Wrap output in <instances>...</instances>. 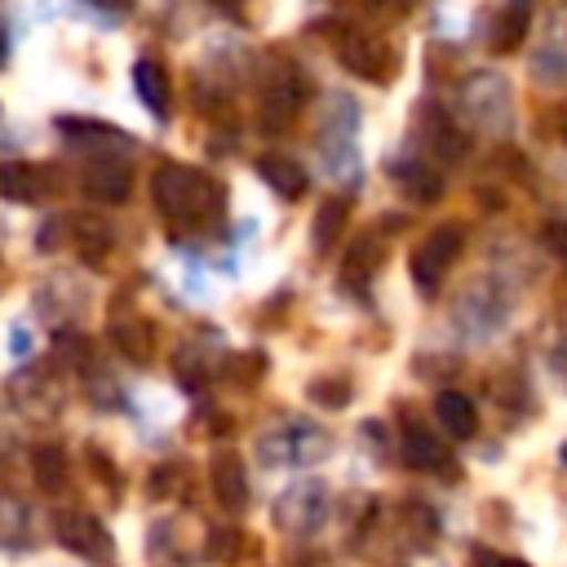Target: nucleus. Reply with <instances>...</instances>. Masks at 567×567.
<instances>
[{
	"mask_svg": "<svg viewBox=\"0 0 567 567\" xmlns=\"http://www.w3.org/2000/svg\"><path fill=\"white\" fill-rule=\"evenodd\" d=\"M155 204L173 221H204L217 204V186L186 164H164L155 173Z\"/></svg>",
	"mask_w": 567,
	"mask_h": 567,
	"instance_id": "1",
	"label": "nucleus"
},
{
	"mask_svg": "<svg viewBox=\"0 0 567 567\" xmlns=\"http://www.w3.org/2000/svg\"><path fill=\"white\" fill-rule=\"evenodd\" d=\"M461 248H465L461 226H439V230H430L425 244L412 252V279H416V288H421L425 297L439 292V284H443V275L456 266Z\"/></svg>",
	"mask_w": 567,
	"mask_h": 567,
	"instance_id": "2",
	"label": "nucleus"
},
{
	"mask_svg": "<svg viewBox=\"0 0 567 567\" xmlns=\"http://www.w3.org/2000/svg\"><path fill=\"white\" fill-rule=\"evenodd\" d=\"M323 514H328V492H323L319 478H301V483H292V487L275 501V523H279L288 536H310V532H319Z\"/></svg>",
	"mask_w": 567,
	"mask_h": 567,
	"instance_id": "3",
	"label": "nucleus"
},
{
	"mask_svg": "<svg viewBox=\"0 0 567 567\" xmlns=\"http://www.w3.org/2000/svg\"><path fill=\"white\" fill-rule=\"evenodd\" d=\"M53 536L71 549V554H80V558H89V563H111L115 558V540H111V532L93 518V514H84V509H62V514H53Z\"/></svg>",
	"mask_w": 567,
	"mask_h": 567,
	"instance_id": "4",
	"label": "nucleus"
},
{
	"mask_svg": "<svg viewBox=\"0 0 567 567\" xmlns=\"http://www.w3.org/2000/svg\"><path fill=\"white\" fill-rule=\"evenodd\" d=\"M323 452H328V434L315 430V425H301V421H292L279 434L261 439V461L266 465H310Z\"/></svg>",
	"mask_w": 567,
	"mask_h": 567,
	"instance_id": "5",
	"label": "nucleus"
},
{
	"mask_svg": "<svg viewBox=\"0 0 567 567\" xmlns=\"http://www.w3.org/2000/svg\"><path fill=\"white\" fill-rule=\"evenodd\" d=\"M337 58L354 71V75H363V80H377V84H385L390 75H394V53H390V44L381 40V35H363V31H350V35H341V44H337Z\"/></svg>",
	"mask_w": 567,
	"mask_h": 567,
	"instance_id": "6",
	"label": "nucleus"
},
{
	"mask_svg": "<svg viewBox=\"0 0 567 567\" xmlns=\"http://www.w3.org/2000/svg\"><path fill=\"white\" fill-rule=\"evenodd\" d=\"M213 496L226 505V509H244L248 505V478H244V461L235 452H221L213 456Z\"/></svg>",
	"mask_w": 567,
	"mask_h": 567,
	"instance_id": "7",
	"label": "nucleus"
},
{
	"mask_svg": "<svg viewBox=\"0 0 567 567\" xmlns=\"http://www.w3.org/2000/svg\"><path fill=\"white\" fill-rule=\"evenodd\" d=\"M133 89H137V97H142V106L151 111V115H168V97H173V89H168V71L159 66V62H151V58H142L137 66H133Z\"/></svg>",
	"mask_w": 567,
	"mask_h": 567,
	"instance_id": "8",
	"label": "nucleus"
},
{
	"mask_svg": "<svg viewBox=\"0 0 567 567\" xmlns=\"http://www.w3.org/2000/svg\"><path fill=\"white\" fill-rule=\"evenodd\" d=\"M434 416H439V425H443L452 439H470V434L478 430V412H474V403H470L461 390H443V394L434 399Z\"/></svg>",
	"mask_w": 567,
	"mask_h": 567,
	"instance_id": "9",
	"label": "nucleus"
},
{
	"mask_svg": "<svg viewBox=\"0 0 567 567\" xmlns=\"http://www.w3.org/2000/svg\"><path fill=\"white\" fill-rule=\"evenodd\" d=\"M527 27H532V13H527V0H509L501 13H496V22H492V49L496 53H509V49H518L523 44V35H527Z\"/></svg>",
	"mask_w": 567,
	"mask_h": 567,
	"instance_id": "10",
	"label": "nucleus"
},
{
	"mask_svg": "<svg viewBox=\"0 0 567 567\" xmlns=\"http://www.w3.org/2000/svg\"><path fill=\"white\" fill-rule=\"evenodd\" d=\"M403 461H408L412 470H447V447H443L430 430L408 425V430H403Z\"/></svg>",
	"mask_w": 567,
	"mask_h": 567,
	"instance_id": "11",
	"label": "nucleus"
},
{
	"mask_svg": "<svg viewBox=\"0 0 567 567\" xmlns=\"http://www.w3.org/2000/svg\"><path fill=\"white\" fill-rule=\"evenodd\" d=\"M40 190H44V182H40V168H35V164L0 159V195H4V199L31 204V199H40Z\"/></svg>",
	"mask_w": 567,
	"mask_h": 567,
	"instance_id": "12",
	"label": "nucleus"
},
{
	"mask_svg": "<svg viewBox=\"0 0 567 567\" xmlns=\"http://www.w3.org/2000/svg\"><path fill=\"white\" fill-rule=\"evenodd\" d=\"M257 173L270 182V190L288 195V199H297V195L306 190V173H301V164H292V159H284V155H261V159H257Z\"/></svg>",
	"mask_w": 567,
	"mask_h": 567,
	"instance_id": "13",
	"label": "nucleus"
},
{
	"mask_svg": "<svg viewBox=\"0 0 567 567\" xmlns=\"http://www.w3.org/2000/svg\"><path fill=\"white\" fill-rule=\"evenodd\" d=\"M84 190L93 199H106V204H120L128 195V168L124 164H93L84 173Z\"/></svg>",
	"mask_w": 567,
	"mask_h": 567,
	"instance_id": "14",
	"label": "nucleus"
},
{
	"mask_svg": "<svg viewBox=\"0 0 567 567\" xmlns=\"http://www.w3.org/2000/svg\"><path fill=\"white\" fill-rule=\"evenodd\" d=\"M111 337H115V346H120L128 359H137V363L151 359V328H146L142 319H124V323H115Z\"/></svg>",
	"mask_w": 567,
	"mask_h": 567,
	"instance_id": "15",
	"label": "nucleus"
},
{
	"mask_svg": "<svg viewBox=\"0 0 567 567\" xmlns=\"http://www.w3.org/2000/svg\"><path fill=\"white\" fill-rule=\"evenodd\" d=\"M377 266H381V248H377V239H359L354 252L346 257V270H341V275H346V284L354 288V284H363Z\"/></svg>",
	"mask_w": 567,
	"mask_h": 567,
	"instance_id": "16",
	"label": "nucleus"
},
{
	"mask_svg": "<svg viewBox=\"0 0 567 567\" xmlns=\"http://www.w3.org/2000/svg\"><path fill=\"white\" fill-rule=\"evenodd\" d=\"M341 226H346V199H328L323 213H319V221H315V248L328 252V248L337 244Z\"/></svg>",
	"mask_w": 567,
	"mask_h": 567,
	"instance_id": "17",
	"label": "nucleus"
},
{
	"mask_svg": "<svg viewBox=\"0 0 567 567\" xmlns=\"http://www.w3.org/2000/svg\"><path fill=\"white\" fill-rule=\"evenodd\" d=\"M35 478H40L44 492H58V487H62L66 465H62V452H58V447H40V452H35Z\"/></svg>",
	"mask_w": 567,
	"mask_h": 567,
	"instance_id": "18",
	"label": "nucleus"
},
{
	"mask_svg": "<svg viewBox=\"0 0 567 567\" xmlns=\"http://www.w3.org/2000/svg\"><path fill=\"white\" fill-rule=\"evenodd\" d=\"M310 399L323 403V408H346L350 390H346V381H315V385H310Z\"/></svg>",
	"mask_w": 567,
	"mask_h": 567,
	"instance_id": "19",
	"label": "nucleus"
},
{
	"mask_svg": "<svg viewBox=\"0 0 567 567\" xmlns=\"http://www.w3.org/2000/svg\"><path fill=\"white\" fill-rule=\"evenodd\" d=\"M545 244L554 248L558 261H567V221H549V226H545Z\"/></svg>",
	"mask_w": 567,
	"mask_h": 567,
	"instance_id": "20",
	"label": "nucleus"
},
{
	"mask_svg": "<svg viewBox=\"0 0 567 567\" xmlns=\"http://www.w3.org/2000/svg\"><path fill=\"white\" fill-rule=\"evenodd\" d=\"M93 4H97V9H111V13H124L133 0H93Z\"/></svg>",
	"mask_w": 567,
	"mask_h": 567,
	"instance_id": "21",
	"label": "nucleus"
},
{
	"mask_svg": "<svg viewBox=\"0 0 567 567\" xmlns=\"http://www.w3.org/2000/svg\"><path fill=\"white\" fill-rule=\"evenodd\" d=\"M368 4H372V9H394V13L403 9V0H368Z\"/></svg>",
	"mask_w": 567,
	"mask_h": 567,
	"instance_id": "22",
	"label": "nucleus"
},
{
	"mask_svg": "<svg viewBox=\"0 0 567 567\" xmlns=\"http://www.w3.org/2000/svg\"><path fill=\"white\" fill-rule=\"evenodd\" d=\"M487 567H527V563H518V558H492Z\"/></svg>",
	"mask_w": 567,
	"mask_h": 567,
	"instance_id": "23",
	"label": "nucleus"
},
{
	"mask_svg": "<svg viewBox=\"0 0 567 567\" xmlns=\"http://www.w3.org/2000/svg\"><path fill=\"white\" fill-rule=\"evenodd\" d=\"M213 4H221V9H235V4H239V0H213Z\"/></svg>",
	"mask_w": 567,
	"mask_h": 567,
	"instance_id": "24",
	"label": "nucleus"
},
{
	"mask_svg": "<svg viewBox=\"0 0 567 567\" xmlns=\"http://www.w3.org/2000/svg\"><path fill=\"white\" fill-rule=\"evenodd\" d=\"M0 58H4V35H0Z\"/></svg>",
	"mask_w": 567,
	"mask_h": 567,
	"instance_id": "25",
	"label": "nucleus"
},
{
	"mask_svg": "<svg viewBox=\"0 0 567 567\" xmlns=\"http://www.w3.org/2000/svg\"><path fill=\"white\" fill-rule=\"evenodd\" d=\"M563 461H567V447H563Z\"/></svg>",
	"mask_w": 567,
	"mask_h": 567,
	"instance_id": "26",
	"label": "nucleus"
}]
</instances>
